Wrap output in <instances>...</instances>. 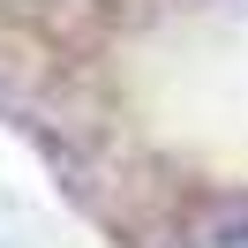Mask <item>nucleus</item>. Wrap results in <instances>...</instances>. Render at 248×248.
Instances as JSON below:
<instances>
[{
    "label": "nucleus",
    "mask_w": 248,
    "mask_h": 248,
    "mask_svg": "<svg viewBox=\"0 0 248 248\" xmlns=\"http://www.w3.org/2000/svg\"><path fill=\"white\" fill-rule=\"evenodd\" d=\"M211 248H248V233H218V241Z\"/></svg>",
    "instance_id": "nucleus-1"
}]
</instances>
